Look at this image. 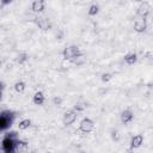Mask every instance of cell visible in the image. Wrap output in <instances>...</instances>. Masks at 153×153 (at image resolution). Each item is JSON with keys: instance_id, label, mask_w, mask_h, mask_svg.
Here are the masks:
<instances>
[{"instance_id": "4fadbf2b", "label": "cell", "mask_w": 153, "mask_h": 153, "mask_svg": "<svg viewBox=\"0 0 153 153\" xmlns=\"http://www.w3.org/2000/svg\"><path fill=\"white\" fill-rule=\"evenodd\" d=\"M124 61H126L127 65L133 66L137 62V55L135 53H128V54L124 55Z\"/></svg>"}, {"instance_id": "ffe728a7", "label": "cell", "mask_w": 153, "mask_h": 153, "mask_svg": "<svg viewBox=\"0 0 153 153\" xmlns=\"http://www.w3.org/2000/svg\"><path fill=\"white\" fill-rule=\"evenodd\" d=\"M111 137H112V140H115V141H118V140H120V133H118L117 129H112V130H111Z\"/></svg>"}, {"instance_id": "52a82bcc", "label": "cell", "mask_w": 153, "mask_h": 153, "mask_svg": "<svg viewBox=\"0 0 153 153\" xmlns=\"http://www.w3.org/2000/svg\"><path fill=\"white\" fill-rule=\"evenodd\" d=\"M35 22H36L37 26H38L41 30H44V31H47V30L51 29V23H50V20H49L48 18H45V17H42V16H39V17H36Z\"/></svg>"}, {"instance_id": "3957f363", "label": "cell", "mask_w": 153, "mask_h": 153, "mask_svg": "<svg viewBox=\"0 0 153 153\" xmlns=\"http://www.w3.org/2000/svg\"><path fill=\"white\" fill-rule=\"evenodd\" d=\"M1 147H2L4 153H14L16 149H17V148H16V140H12V139L5 136V137L2 139V145H1Z\"/></svg>"}, {"instance_id": "ba28073f", "label": "cell", "mask_w": 153, "mask_h": 153, "mask_svg": "<svg viewBox=\"0 0 153 153\" xmlns=\"http://www.w3.org/2000/svg\"><path fill=\"white\" fill-rule=\"evenodd\" d=\"M146 29H147L146 18H140V17H139L137 19H135V22H134V30H135L136 32L141 33V32L146 31Z\"/></svg>"}, {"instance_id": "7c38bea8", "label": "cell", "mask_w": 153, "mask_h": 153, "mask_svg": "<svg viewBox=\"0 0 153 153\" xmlns=\"http://www.w3.org/2000/svg\"><path fill=\"white\" fill-rule=\"evenodd\" d=\"M44 100H45V97H44V93L42 91H37L32 97V102L36 105H42L44 103Z\"/></svg>"}, {"instance_id": "8992f818", "label": "cell", "mask_w": 153, "mask_h": 153, "mask_svg": "<svg viewBox=\"0 0 153 153\" xmlns=\"http://www.w3.org/2000/svg\"><path fill=\"white\" fill-rule=\"evenodd\" d=\"M151 13V5L148 4V2H141L140 5H139V7H137V10H136V14H137V17H140V18H146L148 14Z\"/></svg>"}, {"instance_id": "6da1fadb", "label": "cell", "mask_w": 153, "mask_h": 153, "mask_svg": "<svg viewBox=\"0 0 153 153\" xmlns=\"http://www.w3.org/2000/svg\"><path fill=\"white\" fill-rule=\"evenodd\" d=\"M13 114L10 111H2L1 116H0V129L1 130H6L7 128H10L12 126L13 122Z\"/></svg>"}, {"instance_id": "277c9868", "label": "cell", "mask_w": 153, "mask_h": 153, "mask_svg": "<svg viewBox=\"0 0 153 153\" xmlns=\"http://www.w3.org/2000/svg\"><path fill=\"white\" fill-rule=\"evenodd\" d=\"M94 128V122L88 118V117H85L81 120L80 124H79V129L82 131V133H91Z\"/></svg>"}, {"instance_id": "e0dca14e", "label": "cell", "mask_w": 153, "mask_h": 153, "mask_svg": "<svg viewBox=\"0 0 153 153\" xmlns=\"http://www.w3.org/2000/svg\"><path fill=\"white\" fill-rule=\"evenodd\" d=\"M98 12H99V6L97 4H92L87 11L88 16H96V14H98Z\"/></svg>"}, {"instance_id": "5bb4252c", "label": "cell", "mask_w": 153, "mask_h": 153, "mask_svg": "<svg viewBox=\"0 0 153 153\" xmlns=\"http://www.w3.org/2000/svg\"><path fill=\"white\" fill-rule=\"evenodd\" d=\"M71 62L74 63V65H76V66H81V65H84V63L86 62V57H85V55L79 54V55L75 56L73 60H71Z\"/></svg>"}, {"instance_id": "8fae6325", "label": "cell", "mask_w": 153, "mask_h": 153, "mask_svg": "<svg viewBox=\"0 0 153 153\" xmlns=\"http://www.w3.org/2000/svg\"><path fill=\"white\" fill-rule=\"evenodd\" d=\"M143 143V135L142 134H136L130 139V147L131 148H139Z\"/></svg>"}, {"instance_id": "30bf717a", "label": "cell", "mask_w": 153, "mask_h": 153, "mask_svg": "<svg viewBox=\"0 0 153 153\" xmlns=\"http://www.w3.org/2000/svg\"><path fill=\"white\" fill-rule=\"evenodd\" d=\"M44 8H45V2L43 0H35L31 4V10L35 13H41V12H43Z\"/></svg>"}, {"instance_id": "9a60e30c", "label": "cell", "mask_w": 153, "mask_h": 153, "mask_svg": "<svg viewBox=\"0 0 153 153\" xmlns=\"http://www.w3.org/2000/svg\"><path fill=\"white\" fill-rule=\"evenodd\" d=\"M31 127V120L30 118H24V120H22L20 122H19V124H18V128L20 129V130H26V129H29Z\"/></svg>"}, {"instance_id": "44dd1931", "label": "cell", "mask_w": 153, "mask_h": 153, "mask_svg": "<svg viewBox=\"0 0 153 153\" xmlns=\"http://www.w3.org/2000/svg\"><path fill=\"white\" fill-rule=\"evenodd\" d=\"M85 106H86V105H84V104H81V103H76L73 109H74L76 112H79V111H82V110L85 109Z\"/></svg>"}, {"instance_id": "ac0fdd59", "label": "cell", "mask_w": 153, "mask_h": 153, "mask_svg": "<svg viewBox=\"0 0 153 153\" xmlns=\"http://www.w3.org/2000/svg\"><path fill=\"white\" fill-rule=\"evenodd\" d=\"M27 59H29V55H27V53L23 51V53H19V54H18L17 61H18V63H19V65H22V63H24L25 61H27Z\"/></svg>"}, {"instance_id": "2e32d148", "label": "cell", "mask_w": 153, "mask_h": 153, "mask_svg": "<svg viewBox=\"0 0 153 153\" xmlns=\"http://www.w3.org/2000/svg\"><path fill=\"white\" fill-rule=\"evenodd\" d=\"M14 91L16 92H18V93H22V92H24L25 91V87H26V85H25V82L24 81H22V80H19V81H16L14 82Z\"/></svg>"}, {"instance_id": "7402d4cb", "label": "cell", "mask_w": 153, "mask_h": 153, "mask_svg": "<svg viewBox=\"0 0 153 153\" xmlns=\"http://www.w3.org/2000/svg\"><path fill=\"white\" fill-rule=\"evenodd\" d=\"M53 103H54L55 105H60V104L62 103V99H61L60 97H54V98H53Z\"/></svg>"}, {"instance_id": "9c48e42d", "label": "cell", "mask_w": 153, "mask_h": 153, "mask_svg": "<svg viewBox=\"0 0 153 153\" xmlns=\"http://www.w3.org/2000/svg\"><path fill=\"white\" fill-rule=\"evenodd\" d=\"M134 120V114L130 109H126L121 112V121L124 123V124H128L130 123L131 121Z\"/></svg>"}, {"instance_id": "d6986e66", "label": "cell", "mask_w": 153, "mask_h": 153, "mask_svg": "<svg viewBox=\"0 0 153 153\" xmlns=\"http://www.w3.org/2000/svg\"><path fill=\"white\" fill-rule=\"evenodd\" d=\"M111 79H112V74H111V73H109V72L103 73V74H102V76H100V80H102L103 82H109Z\"/></svg>"}, {"instance_id": "7a4b0ae2", "label": "cell", "mask_w": 153, "mask_h": 153, "mask_svg": "<svg viewBox=\"0 0 153 153\" xmlns=\"http://www.w3.org/2000/svg\"><path fill=\"white\" fill-rule=\"evenodd\" d=\"M79 54H81V53H80V50H79V48H78L76 45L66 47V48L63 49V51H62V56H63V59H65L66 61L73 60V59H74L75 56H78Z\"/></svg>"}, {"instance_id": "5b68a950", "label": "cell", "mask_w": 153, "mask_h": 153, "mask_svg": "<svg viewBox=\"0 0 153 153\" xmlns=\"http://www.w3.org/2000/svg\"><path fill=\"white\" fill-rule=\"evenodd\" d=\"M76 116H78V112L74 110V109H71V110H67L63 115V118H62V122L65 126H71L75 120H76Z\"/></svg>"}]
</instances>
